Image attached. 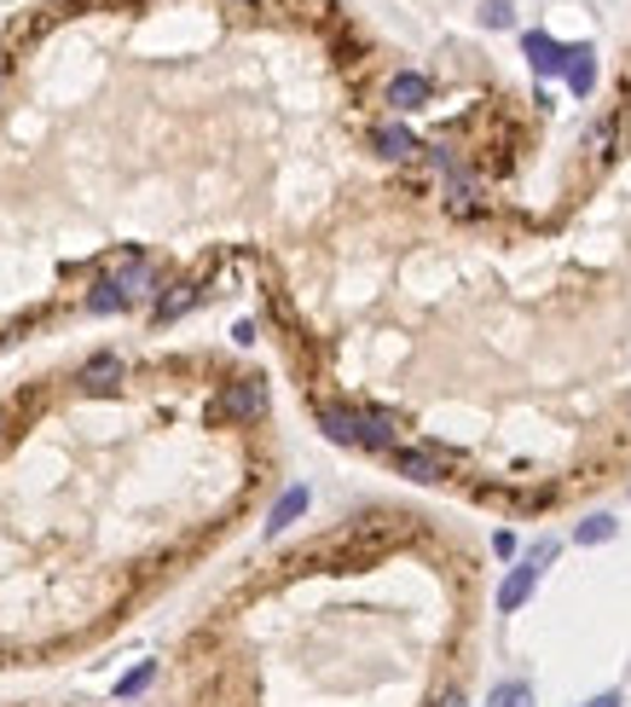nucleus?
<instances>
[{
  "label": "nucleus",
  "mask_w": 631,
  "mask_h": 707,
  "mask_svg": "<svg viewBox=\"0 0 631 707\" xmlns=\"http://www.w3.org/2000/svg\"><path fill=\"white\" fill-rule=\"evenodd\" d=\"M151 679H157V661H139V666H134L128 679H116V702H134V696L146 691Z\"/></svg>",
  "instance_id": "nucleus-16"
},
{
  "label": "nucleus",
  "mask_w": 631,
  "mask_h": 707,
  "mask_svg": "<svg viewBox=\"0 0 631 707\" xmlns=\"http://www.w3.org/2000/svg\"><path fill=\"white\" fill-rule=\"evenodd\" d=\"M359 447H371V453H394V412L365 407V412H359Z\"/></svg>",
  "instance_id": "nucleus-8"
},
{
  "label": "nucleus",
  "mask_w": 631,
  "mask_h": 707,
  "mask_svg": "<svg viewBox=\"0 0 631 707\" xmlns=\"http://www.w3.org/2000/svg\"><path fill=\"white\" fill-rule=\"evenodd\" d=\"M521 53H527V65H534L539 76H562V65H567V47L551 42L544 30H527L521 35Z\"/></svg>",
  "instance_id": "nucleus-3"
},
{
  "label": "nucleus",
  "mask_w": 631,
  "mask_h": 707,
  "mask_svg": "<svg viewBox=\"0 0 631 707\" xmlns=\"http://www.w3.org/2000/svg\"><path fill=\"white\" fill-rule=\"evenodd\" d=\"M615 534H620V522L608 516V511H597V516H585L580 528H574V539H580V545H608V539H615Z\"/></svg>",
  "instance_id": "nucleus-15"
},
{
  "label": "nucleus",
  "mask_w": 631,
  "mask_h": 707,
  "mask_svg": "<svg viewBox=\"0 0 631 707\" xmlns=\"http://www.w3.org/2000/svg\"><path fill=\"white\" fill-rule=\"evenodd\" d=\"M585 707H620V691H603V696H592Z\"/></svg>",
  "instance_id": "nucleus-20"
},
{
  "label": "nucleus",
  "mask_w": 631,
  "mask_h": 707,
  "mask_svg": "<svg viewBox=\"0 0 631 707\" xmlns=\"http://www.w3.org/2000/svg\"><path fill=\"white\" fill-rule=\"evenodd\" d=\"M481 24H486V30H510V24H516L510 0H481Z\"/></svg>",
  "instance_id": "nucleus-18"
},
{
  "label": "nucleus",
  "mask_w": 631,
  "mask_h": 707,
  "mask_svg": "<svg viewBox=\"0 0 631 707\" xmlns=\"http://www.w3.org/2000/svg\"><path fill=\"white\" fill-rule=\"evenodd\" d=\"M394 470L412 481H440V453L429 447H394Z\"/></svg>",
  "instance_id": "nucleus-10"
},
{
  "label": "nucleus",
  "mask_w": 631,
  "mask_h": 707,
  "mask_svg": "<svg viewBox=\"0 0 631 707\" xmlns=\"http://www.w3.org/2000/svg\"><path fill=\"white\" fill-rule=\"evenodd\" d=\"M551 557H557V539H539L534 545V557H521L510 574H504V585H498V609L510 615V609H521L527 597H534V585L544 580V569H551Z\"/></svg>",
  "instance_id": "nucleus-2"
},
{
  "label": "nucleus",
  "mask_w": 631,
  "mask_h": 707,
  "mask_svg": "<svg viewBox=\"0 0 631 707\" xmlns=\"http://www.w3.org/2000/svg\"><path fill=\"white\" fill-rule=\"evenodd\" d=\"M88 308H93V313H122V308H128V301H122V290H116L111 278H105V285H93V296H88Z\"/></svg>",
  "instance_id": "nucleus-17"
},
{
  "label": "nucleus",
  "mask_w": 631,
  "mask_h": 707,
  "mask_svg": "<svg viewBox=\"0 0 631 707\" xmlns=\"http://www.w3.org/2000/svg\"><path fill=\"white\" fill-rule=\"evenodd\" d=\"M429 76H417V70H400V76H389V105L394 111H423L429 105Z\"/></svg>",
  "instance_id": "nucleus-6"
},
{
  "label": "nucleus",
  "mask_w": 631,
  "mask_h": 707,
  "mask_svg": "<svg viewBox=\"0 0 631 707\" xmlns=\"http://www.w3.org/2000/svg\"><path fill=\"white\" fill-rule=\"evenodd\" d=\"M608 146H615V123H603V128L592 134V151H597V157H608Z\"/></svg>",
  "instance_id": "nucleus-19"
},
{
  "label": "nucleus",
  "mask_w": 631,
  "mask_h": 707,
  "mask_svg": "<svg viewBox=\"0 0 631 707\" xmlns=\"http://www.w3.org/2000/svg\"><path fill=\"white\" fill-rule=\"evenodd\" d=\"M0 435H7V418H0Z\"/></svg>",
  "instance_id": "nucleus-21"
},
{
  "label": "nucleus",
  "mask_w": 631,
  "mask_h": 707,
  "mask_svg": "<svg viewBox=\"0 0 631 707\" xmlns=\"http://www.w3.org/2000/svg\"><path fill=\"white\" fill-rule=\"evenodd\" d=\"M255 418H267V383L261 377H232L209 407V423H255Z\"/></svg>",
  "instance_id": "nucleus-1"
},
{
  "label": "nucleus",
  "mask_w": 631,
  "mask_h": 707,
  "mask_svg": "<svg viewBox=\"0 0 631 707\" xmlns=\"http://www.w3.org/2000/svg\"><path fill=\"white\" fill-rule=\"evenodd\" d=\"M486 707H534V684L527 679H504L486 691Z\"/></svg>",
  "instance_id": "nucleus-14"
},
{
  "label": "nucleus",
  "mask_w": 631,
  "mask_h": 707,
  "mask_svg": "<svg viewBox=\"0 0 631 707\" xmlns=\"http://www.w3.org/2000/svg\"><path fill=\"white\" fill-rule=\"evenodd\" d=\"M562 76H567V88H574L580 99L597 88V53L592 47H567V65H562Z\"/></svg>",
  "instance_id": "nucleus-12"
},
{
  "label": "nucleus",
  "mask_w": 631,
  "mask_h": 707,
  "mask_svg": "<svg viewBox=\"0 0 631 707\" xmlns=\"http://www.w3.org/2000/svg\"><path fill=\"white\" fill-rule=\"evenodd\" d=\"M111 285L122 290V301H139V296H151L157 273H151V261H146V255H128V261H122V267L111 273Z\"/></svg>",
  "instance_id": "nucleus-4"
},
{
  "label": "nucleus",
  "mask_w": 631,
  "mask_h": 707,
  "mask_svg": "<svg viewBox=\"0 0 631 707\" xmlns=\"http://www.w3.org/2000/svg\"><path fill=\"white\" fill-rule=\"evenodd\" d=\"M76 383H81L88 395H111L116 383H122V360H116V354H93L88 366L76 372Z\"/></svg>",
  "instance_id": "nucleus-9"
},
{
  "label": "nucleus",
  "mask_w": 631,
  "mask_h": 707,
  "mask_svg": "<svg viewBox=\"0 0 631 707\" xmlns=\"http://www.w3.org/2000/svg\"><path fill=\"white\" fill-rule=\"evenodd\" d=\"M371 151H377V157H389V163H405V157H417L423 146H417V134H412V128L382 123V128H371Z\"/></svg>",
  "instance_id": "nucleus-5"
},
{
  "label": "nucleus",
  "mask_w": 631,
  "mask_h": 707,
  "mask_svg": "<svg viewBox=\"0 0 631 707\" xmlns=\"http://www.w3.org/2000/svg\"><path fill=\"white\" fill-rule=\"evenodd\" d=\"M308 504H313V493H308V488H284V493H278V504L267 511V534L278 539L284 528H296V522L308 516Z\"/></svg>",
  "instance_id": "nucleus-7"
},
{
  "label": "nucleus",
  "mask_w": 631,
  "mask_h": 707,
  "mask_svg": "<svg viewBox=\"0 0 631 707\" xmlns=\"http://www.w3.org/2000/svg\"><path fill=\"white\" fill-rule=\"evenodd\" d=\"M319 423H324L331 441H342V447H359V412L354 407H319Z\"/></svg>",
  "instance_id": "nucleus-13"
},
{
  "label": "nucleus",
  "mask_w": 631,
  "mask_h": 707,
  "mask_svg": "<svg viewBox=\"0 0 631 707\" xmlns=\"http://www.w3.org/2000/svg\"><path fill=\"white\" fill-rule=\"evenodd\" d=\"M203 301V290L192 285V278H180V285H169V296H157V326H174L180 313H192Z\"/></svg>",
  "instance_id": "nucleus-11"
}]
</instances>
